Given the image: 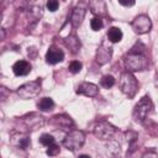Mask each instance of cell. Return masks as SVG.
Instances as JSON below:
<instances>
[{
	"mask_svg": "<svg viewBox=\"0 0 158 158\" xmlns=\"http://www.w3.org/2000/svg\"><path fill=\"white\" fill-rule=\"evenodd\" d=\"M144 51L146 47L141 42H138L131 48L128 53L125 54L123 63L127 72H142L148 68L149 62L144 54Z\"/></svg>",
	"mask_w": 158,
	"mask_h": 158,
	"instance_id": "6da1fadb",
	"label": "cell"
},
{
	"mask_svg": "<svg viewBox=\"0 0 158 158\" xmlns=\"http://www.w3.org/2000/svg\"><path fill=\"white\" fill-rule=\"evenodd\" d=\"M118 85H120L121 91L130 99H132L138 91V81L131 72H123L121 74Z\"/></svg>",
	"mask_w": 158,
	"mask_h": 158,
	"instance_id": "7a4b0ae2",
	"label": "cell"
},
{
	"mask_svg": "<svg viewBox=\"0 0 158 158\" xmlns=\"http://www.w3.org/2000/svg\"><path fill=\"white\" fill-rule=\"evenodd\" d=\"M153 110V102L149 96H143L133 107L132 116L136 122H143Z\"/></svg>",
	"mask_w": 158,
	"mask_h": 158,
	"instance_id": "3957f363",
	"label": "cell"
},
{
	"mask_svg": "<svg viewBox=\"0 0 158 158\" xmlns=\"http://www.w3.org/2000/svg\"><path fill=\"white\" fill-rule=\"evenodd\" d=\"M85 142V135L83 131L72 130L67 133L65 138L63 139V146L69 151H77L83 147Z\"/></svg>",
	"mask_w": 158,
	"mask_h": 158,
	"instance_id": "277c9868",
	"label": "cell"
},
{
	"mask_svg": "<svg viewBox=\"0 0 158 158\" xmlns=\"http://www.w3.org/2000/svg\"><path fill=\"white\" fill-rule=\"evenodd\" d=\"M16 93L23 100H28V99L36 98L41 93V80L37 79V80H33V81L25 83L23 85L17 88Z\"/></svg>",
	"mask_w": 158,
	"mask_h": 158,
	"instance_id": "5b68a950",
	"label": "cell"
},
{
	"mask_svg": "<svg viewBox=\"0 0 158 158\" xmlns=\"http://www.w3.org/2000/svg\"><path fill=\"white\" fill-rule=\"evenodd\" d=\"M115 133H116L115 126H112L107 121H100L94 126V135L96 138H99L101 141L111 139Z\"/></svg>",
	"mask_w": 158,
	"mask_h": 158,
	"instance_id": "8992f818",
	"label": "cell"
},
{
	"mask_svg": "<svg viewBox=\"0 0 158 158\" xmlns=\"http://www.w3.org/2000/svg\"><path fill=\"white\" fill-rule=\"evenodd\" d=\"M131 26H132V30L135 31V33H137V35H144V33H147V32L151 31V28H152V21H151V19H149L148 15L142 14V15H138V16L135 17V20L132 21Z\"/></svg>",
	"mask_w": 158,
	"mask_h": 158,
	"instance_id": "52a82bcc",
	"label": "cell"
},
{
	"mask_svg": "<svg viewBox=\"0 0 158 158\" xmlns=\"http://www.w3.org/2000/svg\"><path fill=\"white\" fill-rule=\"evenodd\" d=\"M111 57H112V47L109 46V44L105 43V42L101 43V44L99 46V48L96 49V57H95L96 62H98L100 65H104V64H106V63L110 62Z\"/></svg>",
	"mask_w": 158,
	"mask_h": 158,
	"instance_id": "ba28073f",
	"label": "cell"
},
{
	"mask_svg": "<svg viewBox=\"0 0 158 158\" xmlns=\"http://www.w3.org/2000/svg\"><path fill=\"white\" fill-rule=\"evenodd\" d=\"M85 14H86V7L85 5H83L81 2L78 4L73 11H72V15H70V22L73 25V27H79L85 17Z\"/></svg>",
	"mask_w": 158,
	"mask_h": 158,
	"instance_id": "9c48e42d",
	"label": "cell"
},
{
	"mask_svg": "<svg viewBox=\"0 0 158 158\" xmlns=\"http://www.w3.org/2000/svg\"><path fill=\"white\" fill-rule=\"evenodd\" d=\"M10 143L17 148H21V149H26L30 144H31V141L28 138L27 135L25 133H21V132H12L11 136H10Z\"/></svg>",
	"mask_w": 158,
	"mask_h": 158,
	"instance_id": "30bf717a",
	"label": "cell"
},
{
	"mask_svg": "<svg viewBox=\"0 0 158 158\" xmlns=\"http://www.w3.org/2000/svg\"><path fill=\"white\" fill-rule=\"evenodd\" d=\"M77 94L84 95V96H88V98H94L99 94V86L93 84V83L84 81V83L79 84V86L77 89Z\"/></svg>",
	"mask_w": 158,
	"mask_h": 158,
	"instance_id": "8fae6325",
	"label": "cell"
},
{
	"mask_svg": "<svg viewBox=\"0 0 158 158\" xmlns=\"http://www.w3.org/2000/svg\"><path fill=\"white\" fill-rule=\"evenodd\" d=\"M64 59V53L56 46H51L46 53V62L48 64H57Z\"/></svg>",
	"mask_w": 158,
	"mask_h": 158,
	"instance_id": "7c38bea8",
	"label": "cell"
},
{
	"mask_svg": "<svg viewBox=\"0 0 158 158\" xmlns=\"http://www.w3.org/2000/svg\"><path fill=\"white\" fill-rule=\"evenodd\" d=\"M90 11L95 15V17H101L106 15V2L102 0H91L88 2Z\"/></svg>",
	"mask_w": 158,
	"mask_h": 158,
	"instance_id": "4fadbf2b",
	"label": "cell"
},
{
	"mask_svg": "<svg viewBox=\"0 0 158 158\" xmlns=\"http://www.w3.org/2000/svg\"><path fill=\"white\" fill-rule=\"evenodd\" d=\"M51 123H53L56 127H59L62 130H64V128L69 130V128H72L74 126L73 120L68 115H64V114L63 115H56L54 117H52Z\"/></svg>",
	"mask_w": 158,
	"mask_h": 158,
	"instance_id": "5bb4252c",
	"label": "cell"
},
{
	"mask_svg": "<svg viewBox=\"0 0 158 158\" xmlns=\"http://www.w3.org/2000/svg\"><path fill=\"white\" fill-rule=\"evenodd\" d=\"M23 121L30 130H37L44 125V118L37 114H30L23 118Z\"/></svg>",
	"mask_w": 158,
	"mask_h": 158,
	"instance_id": "9a60e30c",
	"label": "cell"
},
{
	"mask_svg": "<svg viewBox=\"0 0 158 158\" xmlns=\"http://www.w3.org/2000/svg\"><path fill=\"white\" fill-rule=\"evenodd\" d=\"M12 72L15 73V75L19 77L27 75L31 72V64L27 60H17L12 65Z\"/></svg>",
	"mask_w": 158,
	"mask_h": 158,
	"instance_id": "2e32d148",
	"label": "cell"
},
{
	"mask_svg": "<svg viewBox=\"0 0 158 158\" xmlns=\"http://www.w3.org/2000/svg\"><path fill=\"white\" fill-rule=\"evenodd\" d=\"M122 37H123V33H122V31L118 27H110L109 28V31H107V38H109L110 42L117 43V42H120L122 40Z\"/></svg>",
	"mask_w": 158,
	"mask_h": 158,
	"instance_id": "e0dca14e",
	"label": "cell"
},
{
	"mask_svg": "<svg viewBox=\"0 0 158 158\" xmlns=\"http://www.w3.org/2000/svg\"><path fill=\"white\" fill-rule=\"evenodd\" d=\"M37 107H38L41 111H51V110L54 107V101H53L51 98H42V99L38 101Z\"/></svg>",
	"mask_w": 158,
	"mask_h": 158,
	"instance_id": "ac0fdd59",
	"label": "cell"
},
{
	"mask_svg": "<svg viewBox=\"0 0 158 158\" xmlns=\"http://www.w3.org/2000/svg\"><path fill=\"white\" fill-rule=\"evenodd\" d=\"M65 44L69 47V49L73 53H77L79 51V48H80V42L75 36H68L65 38Z\"/></svg>",
	"mask_w": 158,
	"mask_h": 158,
	"instance_id": "d6986e66",
	"label": "cell"
},
{
	"mask_svg": "<svg viewBox=\"0 0 158 158\" xmlns=\"http://www.w3.org/2000/svg\"><path fill=\"white\" fill-rule=\"evenodd\" d=\"M100 84H101L102 88L109 89V88H111V86L115 85V78H114L112 75H110V74H106V75H104V77L101 78Z\"/></svg>",
	"mask_w": 158,
	"mask_h": 158,
	"instance_id": "ffe728a7",
	"label": "cell"
},
{
	"mask_svg": "<svg viewBox=\"0 0 158 158\" xmlns=\"http://www.w3.org/2000/svg\"><path fill=\"white\" fill-rule=\"evenodd\" d=\"M40 143L43 144V146H46V147H49L51 144L54 143V138H53V136H51L48 133H43L40 137Z\"/></svg>",
	"mask_w": 158,
	"mask_h": 158,
	"instance_id": "44dd1931",
	"label": "cell"
},
{
	"mask_svg": "<svg viewBox=\"0 0 158 158\" xmlns=\"http://www.w3.org/2000/svg\"><path fill=\"white\" fill-rule=\"evenodd\" d=\"M81 63L79 62V60H73V62H70L69 63V65H68V69H69V72L70 73H73V74H77V73H79L80 70H81Z\"/></svg>",
	"mask_w": 158,
	"mask_h": 158,
	"instance_id": "7402d4cb",
	"label": "cell"
},
{
	"mask_svg": "<svg viewBox=\"0 0 158 158\" xmlns=\"http://www.w3.org/2000/svg\"><path fill=\"white\" fill-rule=\"evenodd\" d=\"M90 27H91L93 31H99V30L102 27V21H101V19H99V17H93V19L90 20Z\"/></svg>",
	"mask_w": 158,
	"mask_h": 158,
	"instance_id": "603a6c76",
	"label": "cell"
},
{
	"mask_svg": "<svg viewBox=\"0 0 158 158\" xmlns=\"http://www.w3.org/2000/svg\"><path fill=\"white\" fill-rule=\"evenodd\" d=\"M46 153H47V156H49V157H54V156H57V154L59 153V146H57L56 143L51 144V146L47 148Z\"/></svg>",
	"mask_w": 158,
	"mask_h": 158,
	"instance_id": "cb8c5ba5",
	"label": "cell"
},
{
	"mask_svg": "<svg viewBox=\"0 0 158 158\" xmlns=\"http://www.w3.org/2000/svg\"><path fill=\"white\" fill-rule=\"evenodd\" d=\"M58 6H59V2H58L57 0H49V1L47 2V9H48L49 11H52V12H54V11L58 9Z\"/></svg>",
	"mask_w": 158,
	"mask_h": 158,
	"instance_id": "d4e9b609",
	"label": "cell"
},
{
	"mask_svg": "<svg viewBox=\"0 0 158 158\" xmlns=\"http://www.w3.org/2000/svg\"><path fill=\"white\" fill-rule=\"evenodd\" d=\"M142 158H158V153L154 151V149H149L148 152H146Z\"/></svg>",
	"mask_w": 158,
	"mask_h": 158,
	"instance_id": "484cf974",
	"label": "cell"
},
{
	"mask_svg": "<svg viewBox=\"0 0 158 158\" xmlns=\"http://www.w3.org/2000/svg\"><path fill=\"white\" fill-rule=\"evenodd\" d=\"M118 2L123 6H133L135 5V1H123V0H118Z\"/></svg>",
	"mask_w": 158,
	"mask_h": 158,
	"instance_id": "4316f807",
	"label": "cell"
},
{
	"mask_svg": "<svg viewBox=\"0 0 158 158\" xmlns=\"http://www.w3.org/2000/svg\"><path fill=\"white\" fill-rule=\"evenodd\" d=\"M78 158H90L89 156H86V154H81V156H79Z\"/></svg>",
	"mask_w": 158,
	"mask_h": 158,
	"instance_id": "83f0119b",
	"label": "cell"
},
{
	"mask_svg": "<svg viewBox=\"0 0 158 158\" xmlns=\"http://www.w3.org/2000/svg\"><path fill=\"white\" fill-rule=\"evenodd\" d=\"M156 85H157V88H158V75H157V79H156Z\"/></svg>",
	"mask_w": 158,
	"mask_h": 158,
	"instance_id": "f1b7e54d",
	"label": "cell"
}]
</instances>
